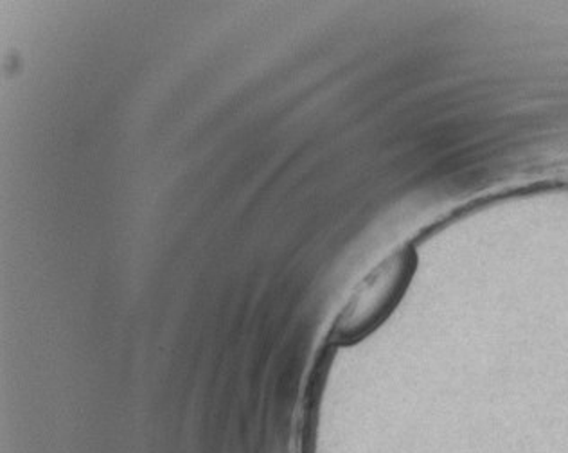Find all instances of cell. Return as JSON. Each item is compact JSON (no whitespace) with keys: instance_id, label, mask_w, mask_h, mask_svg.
<instances>
[{"instance_id":"obj_1","label":"cell","mask_w":568,"mask_h":453,"mask_svg":"<svg viewBox=\"0 0 568 453\" xmlns=\"http://www.w3.org/2000/svg\"><path fill=\"white\" fill-rule=\"evenodd\" d=\"M413 269L414 254L408 249L394 252L379 263L351 293L346 306L336 316L332 331L336 344H353L376 330L398 304Z\"/></svg>"}]
</instances>
